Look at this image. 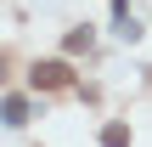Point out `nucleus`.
Segmentation results:
<instances>
[{"mask_svg":"<svg viewBox=\"0 0 152 147\" xmlns=\"http://www.w3.org/2000/svg\"><path fill=\"white\" fill-rule=\"evenodd\" d=\"M28 119V102L23 96H6V125H23Z\"/></svg>","mask_w":152,"mask_h":147,"instance_id":"7ed1b4c3","label":"nucleus"},{"mask_svg":"<svg viewBox=\"0 0 152 147\" xmlns=\"http://www.w3.org/2000/svg\"><path fill=\"white\" fill-rule=\"evenodd\" d=\"M34 91H56V85H68V62H34Z\"/></svg>","mask_w":152,"mask_h":147,"instance_id":"f257e3e1","label":"nucleus"},{"mask_svg":"<svg viewBox=\"0 0 152 147\" xmlns=\"http://www.w3.org/2000/svg\"><path fill=\"white\" fill-rule=\"evenodd\" d=\"M102 147H130V125H107L102 130Z\"/></svg>","mask_w":152,"mask_h":147,"instance_id":"f03ea898","label":"nucleus"}]
</instances>
